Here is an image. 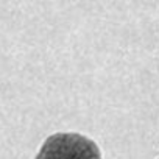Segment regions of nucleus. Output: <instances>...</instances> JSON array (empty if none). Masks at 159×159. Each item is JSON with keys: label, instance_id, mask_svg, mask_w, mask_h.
<instances>
[{"label": "nucleus", "instance_id": "1", "mask_svg": "<svg viewBox=\"0 0 159 159\" xmlns=\"http://www.w3.org/2000/svg\"><path fill=\"white\" fill-rule=\"evenodd\" d=\"M36 159H102L98 145L78 133H56L45 139Z\"/></svg>", "mask_w": 159, "mask_h": 159}]
</instances>
